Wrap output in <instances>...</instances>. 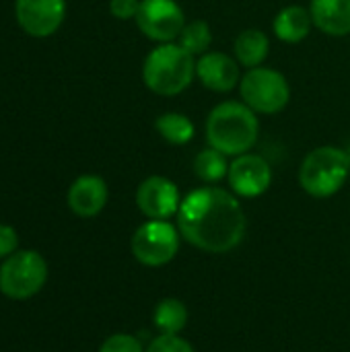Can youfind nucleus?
Wrapping results in <instances>:
<instances>
[{
  "instance_id": "obj_1",
  "label": "nucleus",
  "mask_w": 350,
  "mask_h": 352,
  "mask_svg": "<svg viewBox=\"0 0 350 352\" xmlns=\"http://www.w3.org/2000/svg\"><path fill=\"white\" fill-rule=\"evenodd\" d=\"M177 229L182 237L208 254H227L235 250L248 231V219L239 200L215 186L192 190L177 210Z\"/></svg>"
},
{
  "instance_id": "obj_2",
  "label": "nucleus",
  "mask_w": 350,
  "mask_h": 352,
  "mask_svg": "<svg viewBox=\"0 0 350 352\" xmlns=\"http://www.w3.org/2000/svg\"><path fill=\"white\" fill-rule=\"evenodd\" d=\"M260 136L258 113L243 101H223L206 118V142L227 157H239L254 148Z\"/></svg>"
},
{
  "instance_id": "obj_3",
  "label": "nucleus",
  "mask_w": 350,
  "mask_h": 352,
  "mask_svg": "<svg viewBox=\"0 0 350 352\" xmlns=\"http://www.w3.org/2000/svg\"><path fill=\"white\" fill-rule=\"evenodd\" d=\"M196 78V58L179 43H159L142 64V80L149 91L161 97L184 93Z\"/></svg>"
},
{
  "instance_id": "obj_4",
  "label": "nucleus",
  "mask_w": 350,
  "mask_h": 352,
  "mask_svg": "<svg viewBox=\"0 0 350 352\" xmlns=\"http://www.w3.org/2000/svg\"><path fill=\"white\" fill-rule=\"evenodd\" d=\"M350 175V155L340 146H318L299 167V184L314 198H330Z\"/></svg>"
},
{
  "instance_id": "obj_5",
  "label": "nucleus",
  "mask_w": 350,
  "mask_h": 352,
  "mask_svg": "<svg viewBox=\"0 0 350 352\" xmlns=\"http://www.w3.org/2000/svg\"><path fill=\"white\" fill-rule=\"evenodd\" d=\"M239 93L241 101L262 116L281 113L291 101L287 76L268 66L250 68L239 80Z\"/></svg>"
},
{
  "instance_id": "obj_6",
  "label": "nucleus",
  "mask_w": 350,
  "mask_h": 352,
  "mask_svg": "<svg viewBox=\"0 0 350 352\" xmlns=\"http://www.w3.org/2000/svg\"><path fill=\"white\" fill-rule=\"evenodd\" d=\"M47 280V264L35 250H21L0 264V293L14 301L37 295Z\"/></svg>"
},
{
  "instance_id": "obj_7",
  "label": "nucleus",
  "mask_w": 350,
  "mask_h": 352,
  "mask_svg": "<svg viewBox=\"0 0 350 352\" xmlns=\"http://www.w3.org/2000/svg\"><path fill=\"white\" fill-rule=\"evenodd\" d=\"M179 229L167 221H149L132 235V256L151 268L165 266L179 252Z\"/></svg>"
},
{
  "instance_id": "obj_8",
  "label": "nucleus",
  "mask_w": 350,
  "mask_h": 352,
  "mask_svg": "<svg viewBox=\"0 0 350 352\" xmlns=\"http://www.w3.org/2000/svg\"><path fill=\"white\" fill-rule=\"evenodd\" d=\"M134 21L146 39L173 43L186 27V12L177 0H140Z\"/></svg>"
},
{
  "instance_id": "obj_9",
  "label": "nucleus",
  "mask_w": 350,
  "mask_h": 352,
  "mask_svg": "<svg viewBox=\"0 0 350 352\" xmlns=\"http://www.w3.org/2000/svg\"><path fill=\"white\" fill-rule=\"evenodd\" d=\"M136 206L149 221H167L169 217L177 214L182 196L171 179L163 175H151L136 190Z\"/></svg>"
},
{
  "instance_id": "obj_10",
  "label": "nucleus",
  "mask_w": 350,
  "mask_h": 352,
  "mask_svg": "<svg viewBox=\"0 0 350 352\" xmlns=\"http://www.w3.org/2000/svg\"><path fill=\"white\" fill-rule=\"evenodd\" d=\"M14 14L27 35L50 37L64 23L66 0H17Z\"/></svg>"
},
{
  "instance_id": "obj_11",
  "label": "nucleus",
  "mask_w": 350,
  "mask_h": 352,
  "mask_svg": "<svg viewBox=\"0 0 350 352\" xmlns=\"http://www.w3.org/2000/svg\"><path fill=\"white\" fill-rule=\"evenodd\" d=\"M227 179L235 196L258 198L270 188L272 169L262 155L245 153V155L235 157L233 163H229Z\"/></svg>"
},
{
  "instance_id": "obj_12",
  "label": "nucleus",
  "mask_w": 350,
  "mask_h": 352,
  "mask_svg": "<svg viewBox=\"0 0 350 352\" xmlns=\"http://www.w3.org/2000/svg\"><path fill=\"white\" fill-rule=\"evenodd\" d=\"M196 78H200L208 91L229 93L241 80L239 62L225 52H206L196 58Z\"/></svg>"
},
{
  "instance_id": "obj_13",
  "label": "nucleus",
  "mask_w": 350,
  "mask_h": 352,
  "mask_svg": "<svg viewBox=\"0 0 350 352\" xmlns=\"http://www.w3.org/2000/svg\"><path fill=\"white\" fill-rule=\"evenodd\" d=\"M109 198V190L103 177L87 173L72 182L68 188V208L80 219L97 217Z\"/></svg>"
},
{
  "instance_id": "obj_14",
  "label": "nucleus",
  "mask_w": 350,
  "mask_h": 352,
  "mask_svg": "<svg viewBox=\"0 0 350 352\" xmlns=\"http://www.w3.org/2000/svg\"><path fill=\"white\" fill-rule=\"evenodd\" d=\"M314 27L330 37L350 35V0H311Z\"/></svg>"
},
{
  "instance_id": "obj_15",
  "label": "nucleus",
  "mask_w": 350,
  "mask_h": 352,
  "mask_svg": "<svg viewBox=\"0 0 350 352\" xmlns=\"http://www.w3.org/2000/svg\"><path fill=\"white\" fill-rule=\"evenodd\" d=\"M311 27H314V19H311L309 8L299 6V4L285 6L274 16V23H272L274 35L281 41H285V43H299V41H303L311 33Z\"/></svg>"
},
{
  "instance_id": "obj_16",
  "label": "nucleus",
  "mask_w": 350,
  "mask_h": 352,
  "mask_svg": "<svg viewBox=\"0 0 350 352\" xmlns=\"http://www.w3.org/2000/svg\"><path fill=\"white\" fill-rule=\"evenodd\" d=\"M270 52V39L262 29H243L233 41V54L239 66L256 68L262 66Z\"/></svg>"
},
{
  "instance_id": "obj_17",
  "label": "nucleus",
  "mask_w": 350,
  "mask_h": 352,
  "mask_svg": "<svg viewBox=\"0 0 350 352\" xmlns=\"http://www.w3.org/2000/svg\"><path fill=\"white\" fill-rule=\"evenodd\" d=\"M155 130L159 132V136L169 142V144H188L194 136H196V126L194 122L184 116V113H177V111H167V113H161L157 120H155Z\"/></svg>"
},
{
  "instance_id": "obj_18",
  "label": "nucleus",
  "mask_w": 350,
  "mask_h": 352,
  "mask_svg": "<svg viewBox=\"0 0 350 352\" xmlns=\"http://www.w3.org/2000/svg\"><path fill=\"white\" fill-rule=\"evenodd\" d=\"M153 320L161 334H179L188 324V309L179 299H163L155 307Z\"/></svg>"
},
{
  "instance_id": "obj_19",
  "label": "nucleus",
  "mask_w": 350,
  "mask_h": 352,
  "mask_svg": "<svg viewBox=\"0 0 350 352\" xmlns=\"http://www.w3.org/2000/svg\"><path fill=\"white\" fill-rule=\"evenodd\" d=\"M194 173L198 179L206 182V184H217L223 177H227L229 173V161L227 155H223L221 151L208 146L204 151H200L194 159Z\"/></svg>"
},
{
  "instance_id": "obj_20",
  "label": "nucleus",
  "mask_w": 350,
  "mask_h": 352,
  "mask_svg": "<svg viewBox=\"0 0 350 352\" xmlns=\"http://www.w3.org/2000/svg\"><path fill=\"white\" fill-rule=\"evenodd\" d=\"M175 43H179L194 58H200L202 54L210 52V45H212L210 25L206 21H202V19L186 23V27L182 29V33H179V37H177Z\"/></svg>"
},
{
  "instance_id": "obj_21",
  "label": "nucleus",
  "mask_w": 350,
  "mask_h": 352,
  "mask_svg": "<svg viewBox=\"0 0 350 352\" xmlns=\"http://www.w3.org/2000/svg\"><path fill=\"white\" fill-rule=\"evenodd\" d=\"M144 352H194L192 344L179 338V334H161Z\"/></svg>"
},
{
  "instance_id": "obj_22",
  "label": "nucleus",
  "mask_w": 350,
  "mask_h": 352,
  "mask_svg": "<svg viewBox=\"0 0 350 352\" xmlns=\"http://www.w3.org/2000/svg\"><path fill=\"white\" fill-rule=\"evenodd\" d=\"M99 352H144L142 344L138 342V338H134L132 334H113L109 338H105V342L101 344Z\"/></svg>"
},
{
  "instance_id": "obj_23",
  "label": "nucleus",
  "mask_w": 350,
  "mask_h": 352,
  "mask_svg": "<svg viewBox=\"0 0 350 352\" xmlns=\"http://www.w3.org/2000/svg\"><path fill=\"white\" fill-rule=\"evenodd\" d=\"M140 0H109V12L118 21H130L136 19Z\"/></svg>"
},
{
  "instance_id": "obj_24",
  "label": "nucleus",
  "mask_w": 350,
  "mask_h": 352,
  "mask_svg": "<svg viewBox=\"0 0 350 352\" xmlns=\"http://www.w3.org/2000/svg\"><path fill=\"white\" fill-rule=\"evenodd\" d=\"M19 248V235L10 225L0 223V260H6L12 256Z\"/></svg>"
}]
</instances>
